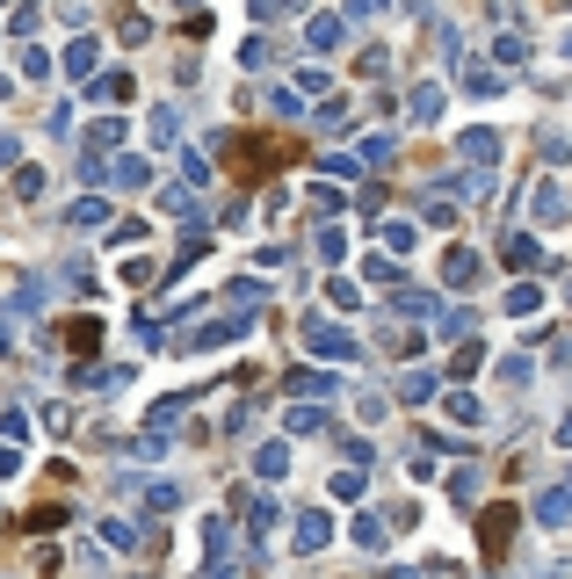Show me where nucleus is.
Returning a JSON list of instances; mask_svg holds the SVG:
<instances>
[{
	"mask_svg": "<svg viewBox=\"0 0 572 579\" xmlns=\"http://www.w3.org/2000/svg\"><path fill=\"white\" fill-rule=\"evenodd\" d=\"M290 160H297V145L276 138V131H247V138H232V152H225V167L239 181H261L268 167H290Z\"/></svg>",
	"mask_w": 572,
	"mask_h": 579,
	"instance_id": "obj_1",
	"label": "nucleus"
},
{
	"mask_svg": "<svg viewBox=\"0 0 572 579\" xmlns=\"http://www.w3.org/2000/svg\"><path fill=\"white\" fill-rule=\"evenodd\" d=\"M507 536H515V507H486V522H478V543H486V558L500 565L507 551Z\"/></svg>",
	"mask_w": 572,
	"mask_h": 579,
	"instance_id": "obj_2",
	"label": "nucleus"
}]
</instances>
